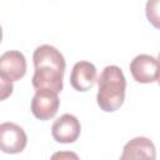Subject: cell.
<instances>
[{"label":"cell","mask_w":160,"mask_h":160,"mask_svg":"<svg viewBox=\"0 0 160 160\" xmlns=\"http://www.w3.org/2000/svg\"><path fill=\"white\" fill-rule=\"evenodd\" d=\"M35 72L32 86L35 90H49L59 94L62 90L65 72V59L62 54L51 45H40L32 54Z\"/></svg>","instance_id":"6da1fadb"},{"label":"cell","mask_w":160,"mask_h":160,"mask_svg":"<svg viewBox=\"0 0 160 160\" xmlns=\"http://www.w3.org/2000/svg\"><path fill=\"white\" fill-rule=\"evenodd\" d=\"M98 80L96 101L102 111L112 112L118 110L125 100L126 79L122 70L116 65L104 68Z\"/></svg>","instance_id":"7a4b0ae2"},{"label":"cell","mask_w":160,"mask_h":160,"mask_svg":"<svg viewBox=\"0 0 160 160\" xmlns=\"http://www.w3.org/2000/svg\"><path fill=\"white\" fill-rule=\"evenodd\" d=\"M28 144L26 132L15 122L0 124V150L5 154H19Z\"/></svg>","instance_id":"3957f363"},{"label":"cell","mask_w":160,"mask_h":160,"mask_svg":"<svg viewBox=\"0 0 160 160\" xmlns=\"http://www.w3.org/2000/svg\"><path fill=\"white\" fill-rule=\"evenodd\" d=\"M130 72L140 84L156 82L159 79V60L148 54L135 56L130 62Z\"/></svg>","instance_id":"277c9868"},{"label":"cell","mask_w":160,"mask_h":160,"mask_svg":"<svg viewBox=\"0 0 160 160\" xmlns=\"http://www.w3.org/2000/svg\"><path fill=\"white\" fill-rule=\"evenodd\" d=\"M60 100L56 92L49 90H35L31 100V111L39 120H50L58 112Z\"/></svg>","instance_id":"5b68a950"},{"label":"cell","mask_w":160,"mask_h":160,"mask_svg":"<svg viewBox=\"0 0 160 160\" xmlns=\"http://www.w3.org/2000/svg\"><path fill=\"white\" fill-rule=\"evenodd\" d=\"M81 132V125L72 114H64L58 118L51 126V135L60 144H70L78 140Z\"/></svg>","instance_id":"8992f818"},{"label":"cell","mask_w":160,"mask_h":160,"mask_svg":"<svg viewBox=\"0 0 160 160\" xmlns=\"http://www.w3.org/2000/svg\"><path fill=\"white\" fill-rule=\"evenodd\" d=\"M26 72V59L18 50H9L0 56V78L6 81H18Z\"/></svg>","instance_id":"52a82bcc"},{"label":"cell","mask_w":160,"mask_h":160,"mask_svg":"<svg viewBox=\"0 0 160 160\" xmlns=\"http://www.w3.org/2000/svg\"><path fill=\"white\" fill-rule=\"evenodd\" d=\"M96 74V68L92 62L79 61L72 66L70 84L78 91H88L95 85Z\"/></svg>","instance_id":"ba28073f"},{"label":"cell","mask_w":160,"mask_h":160,"mask_svg":"<svg viewBox=\"0 0 160 160\" xmlns=\"http://www.w3.org/2000/svg\"><path fill=\"white\" fill-rule=\"evenodd\" d=\"M155 146L151 140L144 136H138L130 140L122 150V154L120 156L121 160L126 159H155Z\"/></svg>","instance_id":"9c48e42d"},{"label":"cell","mask_w":160,"mask_h":160,"mask_svg":"<svg viewBox=\"0 0 160 160\" xmlns=\"http://www.w3.org/2000/svg\"><path fill=\"white\" fill-rule=\"evenodd\" d=\"M159 0H148L146 4V16L148 20L155 26L159 28Z\"/></svg>","instance_id":"30bf717a"},{"label":"cell","mask_w":160,"mask_h":160,"mask_svg":"<svg viewBox=\"0 0 160 160\" xmlns=\"http://www.w3.org/2000/svg\"><path fill=\"white\" fill-rule=\"evenodd\" d=\"M14 90V85L11 81H6L2 78H0V101L6 100Z\"/></svg>","instance_id":"8fae6325"},{"label":"cell","mask_w":160,"mask_h":160,"mask_svg":"<svg viewBox=\"0 0 160 160\" xmlns=\"http://www.w3.org/2000/svg\"><path fill=\"white\" fill-rule=\"evenodd\" d=\"M64 156H70V158L72 156V158H75V159L78 158L75 154H69V152H68V154H55V155H52V159H55V158H64Z\"/></svg>","instance_id":"7c38bea8"},{"label":"cell","mask_w":160,"mask_h":160,"mask_svg":"<svg viewBox=\"0 0 160 160\" xmlns=\"http://www.w3.org/2000/svg\"><path fill=\"white\" fill-rule=\"evenodd\" d=\"M1 40H2V29L0 26V42H1Z\"/></svg>","instance_id":"4fadbf2b"}]
</instances>
